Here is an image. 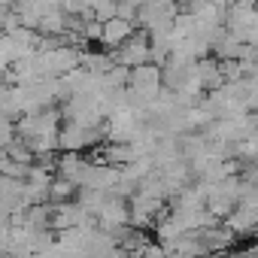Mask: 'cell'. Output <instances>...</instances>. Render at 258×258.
Listing matches in <instances>:
<instances>
[{
    "mask_svg": "<svg viewBox=\"0 0 258 258\" xmlns=\"http://www.w3.org/2000/svg\"><path fill=\"white\" fill-rule=\"evenodd\" d=\"M140 64H149V43L143 37H127L121 43V52H118V67L134 70Z\"/></svg>",
    "mask_w": 258,
    "mask_h": 258,
    "instance_id": "1",
    "label": "cell"
},
{
    "mask_svg": "<svg viewBox=\"0 0 258 258\" xmlns=\"http://www.w3.org/2000/svg\"><path fill=\"white\" fill-rule=\"evenodd\" d=\"M127 37H131V22H124V19H106L100 22V40L106 46H121Z\"/></svg>",
    "mask_w": 258,
    "mask_h": 258,
    "instance_id": "2",
    "label": "cell"
},
{
    "mask_svg": "<svg viewBox=\"0 0 258 258\" xmlns=\"http://www.w3.org/2000/svg\"><path fill=\"white\" fill-rule=\"evenodd\" d=\"M0 7H13V0H0Z\"/></svg>",
    "mask_w": 258,
    "mask_h": 258,
    "instance_id": "3",
    "label": "cell"
}]
</instances>
